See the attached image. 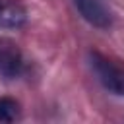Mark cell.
Here are the masks:
<instances>
[{"label":"cell","mask_w":124,"mask_h":124,"mask_svg":"<svg viewBox=\"0 0 124 124\" xmlns=\"http://www.w3.org/2000/svg\"><path fill=\"white\" fill-rule=\"evenodd\" d=\"M17 116H19L17 101H14L10 97H2L0 99V122H14Z\"/></svg>","instance_id":"cell-5"},{"label":"cell","mask_w":124,"mask_h":124,"mask_svg":"<svg viewBox=\"0 0 124 124\" xmlns=\"http://www.w3.org/2000/svg\"><path fill=\"white\" fill-rule=\"evenodd\" d=\"M27 21V10L19 0H0V29H19Z\"/></svg>","instance_id":"cell-4"},{"label":"cell","mask_w":124,"mask_h":124,"mask_svg":"<svg viewBox=\"0 0 124 124\" xmlns=\"http://www.w3.org/2000/svg\"><path fill=\"white\" fill-rule=\"evenodd\" d=\"M91 70L95 72L99 83L112 95L124 97V68L116 66L110 58L103 56L101 52H91Z\"/></svg>","instance_id":"cell-1"},{"label":"cell","mask_w":124,"mask_h":124,"mask_svg":"<svg viewBox=\"0 0 124 124\" xmlns=\"http://www.w3.org/2000/svg\"><path fill=\"white\" fill-rule=\"evenodd\" d=\"M25 70L27 62L17 45L8 39H0V74L6 78H19L21 74H25Z\"/></svg>","instance_id":"cell-3"},{"label":"cell","mask_w":124,"mask_h":124,"mask_svg":"<svg viewBox=\"0 0 124 124\" xmlns=\"http://www.w3.org/2000/svg\"><path fill=\"white\" fill-rule=\"evenodd\" d=\"M79 16L97 29H108L112 25V14L103 0H72Z\"/></svg>","instance_id":"cell-2"}]
</instances>
